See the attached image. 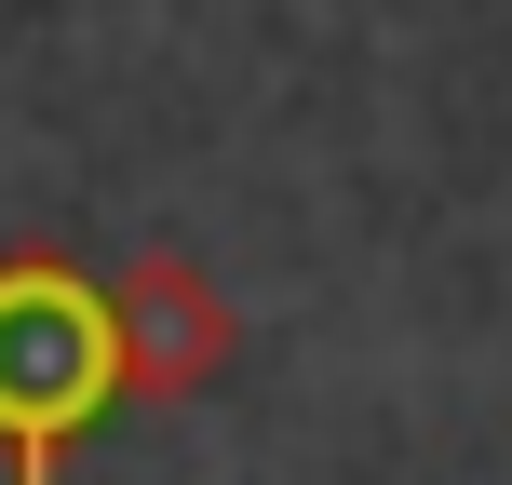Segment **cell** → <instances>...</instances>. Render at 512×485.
<instances>
[{"mask_svg":"<svg viewBox=\"0 0 512 485\" xmlns=\"http://www.w3.org/2000/svg\"><path fill=\"white\" fill-rule=\"evenodd\" d=\"M122 405V351H108V270L54 243L0 256V459L14 485H68V445Z\"/></svg>","mask_w":512,"mask_h":485,"instance_id":"6da1fadb","label":"cell"},{"mask_svg":"<svg viewBox=\"0 0 512 485\" xmlns=\"http://www.w3.org/2000/svg\"><path fill=\"white\" fill-rule=\"evenodd\" d=\"M108 351H122V405H203L243 351V310L189 243H149L108 270Z\"/></svg>","mask_w":512,"mask_h":485,"instance_id":"7a4b0ae2","label":"cell"}]
</instances>
